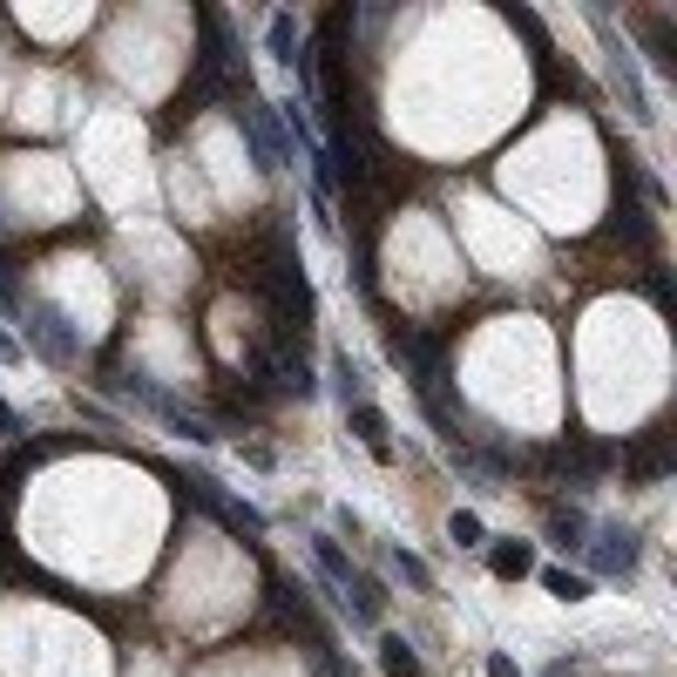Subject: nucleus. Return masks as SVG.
<instances>
[{"label": "nucleus", "instance_id": "20e7f679", "mask_svg": "<svg viewBox=\"0 0 677 677\" xmlns=\"http://www.w3.org/2000/svg\"><path fill=\"white\" fill-rule=\"evenodd\" d=\"M488 569H495L501 583H522V576H535V549H529V542H501V549L488 555Z\"/></svg>", "mask_w": 677, "mask_h": 677}, {"label": "nucleus", "instance_id": "1a4fd4ad", "mask_svg": "<svg viewBox=\"0 0 677 677\" xmlns=\"http://www.w3.org/2000/svg\"><path fill=\"white\" fill-rule=\"evenodd\" d=\"M8 433H14V414H8V407H0V441H8Z\"/></svg>", "mask_w": 677, "mask_h": 677}, {"label": "nucleus", "instance_id": "6e6552de", "mask_svg": "<svg viewBox=\"0 0 677 677\" xmlns=\"http://www.w3.org/2000/svg\"><path fill=\"white\" fill-rule=\"evenodd\" d=\"M448 535H454L461 549H482V542H488V529H482V515H474V508H454V522H448Z\"/></svg>", "mask_w": 677, "mask_h": 677}, {"label": "nucleus", "instance_id": "39448f33", "mask_svg": "<svg viewBox=\"0 0 677 677\" xmlns=\"http://www.w3.org/2000/svg\"><path fill=\"white\" fill-rule=\"evenodd\" d=\"M312 555H318V569H326L339 589H352V576H360V569H352V555H346L332 535H312Z\"/></svg>", "mask_w": 677, "mask_h": 677}, {"label": "nucleus", "instance_id": "7ed1b4c3", "mask_svg": "<svg viewBox=\"0 0 677 677\" xmlns=\"http://www.w3.org/2000/svg\"><path fill=\"white\" fill-rule=\"evenodd\" d=\"M346 414H352V433H360V441H366V454H373V461H393V433H386V414H380L373 400L346 407Z\"/></svg>", "mask_w": 677, "mask_h": 677}, {"label": "nucleus", "instance_id": "f257e3e1", "mask_svg": "<svg viewBox=\"0 0 677 677\" xmlns=\"http://www.w3.org/2000/svg\"><path fill=\"white\" fill-rule=\"evenodd\" d=\"M583 563H589V569H603V576H623V569L636 563V535H630V529H589Z\"/></svg>", "mask_w": 677, "mask_h": 677}, {"label": "nucleus", "instance_id": "423d86ee", "mask_svg": "<svg viewBox=\"0 0 677 677\" xmlns=\"http://www.w3.org/2000/svg\"><path fill=\"white\" fill-rule=\"evenodd\" d=\"M535 576H542V589H549V596H563V603H583V596L596 589L583 569H535Z\"/></svg>", "mask_w": 677, "mask_h": 677}, {"label": "nucleus", "instance_id": "f03ea898", "mask_svg": "<svg viewBox=\"0 0 677 677\" xmlns=\"http://www.w3.org/2000/svg\"><path fill=\"white\" fill-rule=\"evenodd\" d=\"M542 522H549V549H569V555H583V542H589V515L583 508H569V501H549L542 508Z\"/></svg>", "mask_w": 677, "mask_h": 677}, {"label": "nucleus", "instance_id": "0eeeda50", "mask_svg": "<svg viewBox=\"0 0 677 677\" xmlns=\"http://www.w3.org/2000/svg\"><path fill=\"white\" fill-rule=\"evenodd\" d=\"M380 651H386V677H427V670H420V657L400 644V636H380Z\"/></svg>", "mask_w": 677, "mask_h": 677}]
</instances>
